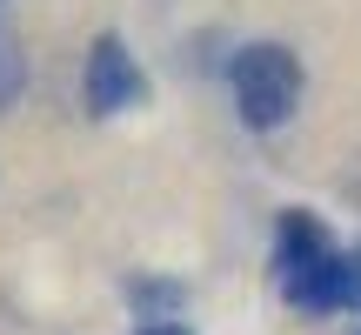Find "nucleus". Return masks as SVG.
<instances>
[{
  "label": "nucleus",
  "mask_w": 361,
  "mask_h": 335,
  "mask_svg": "<svg viewBox=\"0 0 361 335\" xmlns=\"http://www.w3.org/2000/svg\"><path fill=\"white\" fill-rule=\"evenodd\" d=\"M20 94V47H13V34L0 27V107Z\"/></svg>",
  "instance_id": "20e7f679"
},
{
  "label": "nucleus",
  "mask_w": 361,
  "mask_h": 335,
  "mask_svg": "<svg viewBox=\"0 0 361 335\" xmlns=\"http://www.w3.org/2000/svg\"><path fill=\"white\" fill-rule=\"evenodd\" d=\"M141 335H194L188 322H154V329H141Z\"/></svg>",
  "instance_id": "423d86ee"
},
{
  "label": "nucleus",
  "mask_w": 361,
  "mask_h": 335,
  "mask_svg": "<svg viewBox=\"0 0 361 335\" xmlns=\"http://www.w3.org/2000/svg\"><path fill=\"white\" fill-rule=\"evenodd\" d=\"M234 101H241L247 128H281L301 101V61L281 40H255L234 54Z\"/></svg>",
  "instance_id": "f03ea898"
},
{
  "label": "nucleus",
  "mask_w": 361,
  "mask_h": 335,
  "mask_svg": "<svg viewBox=\"0 0 361 335\" xmlns=\"http://www.w3.org/2000/svg\"><path fill=\"white\" fill-rule=\"evenodd\" d=\"M335 309H361V248L341 255V302H335Z\"/></svg>",
  "instance_id": "39448f33"
},
{
  "label": "nucleus",
  "mask_w": 361,
  "mask_h": 335,
  "mask_svg": "<svg viewBox=\"0 0 361 335\" xmlns=\"http://www.w3.org/2000/svg\"><path fill=\"white\" fill-rule=\"evenodd\" d=\"M134 101H141V67H134L121 34H101L87 54V107L94 114H128Z\"/></svg>",
  "instance_id": "7ed1b4c3"
},
{
  "label": "nucleus",
  "mask_w": 361,
  "mask_h": 335,
  "mask_svg": "<svg viewBox=\"0 0 361 335\" xmlns=\"http://www.w3.org/2000/svg\"><path fill=\"white\" fill-rule=\"evenodd\" d=\"M274 282L308 315H322V309L341 302V248L328 242V228L308 208H288L281 228H274Z\"/></svg>",
  "instance_id": "f257e3e1"
}]
</instances>
